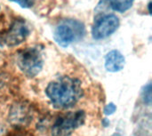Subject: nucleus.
Returning <instances> with one entry per match:
<instances>
[{"label":"nucleus","mask_w":152,"mask_h":136,"mask_svg":"<svg viewBox=\"0 0 152 136\" xmlns=\"http://www.w3.org/2000/svg\"><path fill=\"white\" fill-rule=\"evenodd\" d=\"M45 94L55 108L69 109L81 99L83 89L79 80L63 77L51 82L46 87Z\"/></svg>","instance_id":"nucleus-1"},{"label":"nucleus","mask_w":152,"mask_h":136,"mask_svg":"<svg viewBox=\"0 0 152 136\" xmlns=\"http://www.w3.org/2000/svg\"><path fill=\"white\" fill-rule=\"evenodd\" d=\"M86 35L84 23L76 19H65L61 20L53 31L55 42L62 46L68 47L75 42L81 40Z\"/></svg>","instance_id":"nucleus-2"},{"label":"nucleus","mask_w":152,"mask_h":136,"mask_svg":"<svg viewBox=\"0 0 152 136\" xmlns=\"http://www.w3.org/2000/svg\"><path fill=\"white\" fill-rule=\"evenodd\" d=\"M16 64L27 77H36L44 65L41 51L37 47H28L20 51L16 54Z\"/></svg>","instance_id":"nucleus-3"},{"label":"nucleus","mask_w":152,"mask_h":136,"mask_svg":"<svg viewBox=\"0 0 152 136\" xmlns=\"http://www.w3.org/2000/svg\"><path fill=\"white\" fill-rule=\"evenodd\" d=\"M86 120L84 111L78 110L69 112L61 116L53 124L52 128L53 136H69L77 128L81 126Z\"/></svg>","instance_id":"nucleus-4"},{"label":"nucleus","mask_w":152,"mask_h":136,"mask_svg":"<svg viewBox=\"0 0 152 136\" xmlns=\"http://www.w3.org/2000/svg\"><path fill=\"white\" fill-rule=\"evenodd\" d=\"M119 19L115 14H104L98 18L93 28L92 35L96 40L104 39L112 35L119 27Z\"/></svg>","instance_id":"nucleus-5"},{"label":"nucleus","mask_w":152,"mask_h":136,"mask_svg":"<svg viewBox=\"0 0 152 136\" xmlns=\"http://www.w3.org/2000/svg\"><path fill=\"white\" fill-rule=\"evenodd\" d=\"M29 35V29L23 20H15L10 28L0 35V41L7 46H16L23 43Z\"/></svg>","instance_id":"nucleus-6"},{"label":"nucleus","mask_w":152,"mask_h":136,"mask_svg":"<svg viewBox=\"0 0 152 136\" xmlns=\"http://www.w3.org/2000/svg\"><path fill=\"white\" fill-rule=\"evenodd\" d=\"M126 59L118 50H112L105 57V68L110 72H118L124 69Z\"/></svg>","instance_id":"nucleus-7"},{"label":"nucleus","mask_w":152,"mask_h":136,"mask_svg":"<svg viewBox=\"0 0 152 136\" xmlns=\"http://www.w3.org/2000/svg\"><path fill=\"white\" fill-rule=\"evenodd\" d=\"M110 8L118 12H125L128 11L134 2V0H107Z\"/></svg>","instance_id":"nucleus-8"},{"label":"nucleus","mask_w":152,"mask_h":136,"mask_svg":"<svg viewBox=\"0 0 152 136\" xmlns=\"http://www.w3.org/2000/svg\"><path fill=\"white\" fill-rule=\"evenodd\" d=\"M28 118V112H26L25 108L21 106L15 107L11 111V119L17 124H23Z\"/></svg>","instance_id":"nucleus-9"},{"label":"nucleus","mask_w":152,"mask_h":136,"mask_svg":"<svg viewBox=\"0 0 152 136\" xmlns=\"http://www.w3.org/2000/svg\"><path fill=\"white\" fill-rule=\"evenodd\" d=\"M9 1L18 4L21 8H29L35 3V0H9Z\"/></svg>","instance_id":"nucleus-10"},{"label":"nucleus","mask_w":152,"mask_h":136,"mask_svg":"<svg viewBox=\"0 0 152 136\" xmlns=\"http://www.w3.org/2000/svg\"><path fill=\"white\" fill-rule=\"evenodd\" d=\"M116 110H117L116 106H115L113 103H110V104H108V105L105 107V109H104V113H105L106 115H111V114H113V113L116 111Z\"/></svg>","instance_id":"nucleus-11"}]
</instances>
